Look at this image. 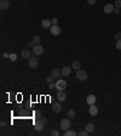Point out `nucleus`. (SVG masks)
I'll return each mask as SVG.
<instances>
[{
  "label": "nucleus",
  "mask_w": 121,
  "mask_h": 136,
  "mask_svg": "<svg viewBox=\"0 0 121 136\" xmlns=\"http://www.w3.org/2000/svg\"><path fill=\"white\" fill-rule=\"evenodd\" d=\"M69 128H70V119L69 118H63V119L60 120V129L67 131Z\"/></svg>",
  "instance_id": "1"
},
{
  "label": "nucleus",
  "mask_w": 121,
  "mask_h": 136,
  "mask_svg": "<svg viewBox=\"0 0 121 136\" xmlns=\"http://www.w3.org/2000/svg\"><path fill=\"white\" fill-rule=\"evenodd\" d=\"M33 54H34L35 56H41V55L44 54V48H42L40 44L34 45V46H33Z\"/></svg>",
  "instance_id": "2"
},
{
  "label": "nucleus",
  "mask_w": 121,
  "mask_h": 136,
  "mask_svg": "<svg viewBox=\"0 0 121 136\" xmlns=\"http://www.w3.org/2000/svg\"><path fill=\"white\" fill-rule=\"evenodd\" d=\"M76 78L80 80V81H86V79H87V73L85 72L84 69H77Z\"/></svg>",
  "instance_id": "3"
},
{
  "label": "nucleus",
  "mask_w": 121,
  "mask_h": 136,
  "mask_svg": "<svg viewBox=\"0 0 121 136\" xmlns=\"http://www.w3.org/2000/svg\"><path fill=\"white\" fill-rule=\"evenodd\" d=\"M67 88V81L63 79H58L56 80V89L57 90H65Z\"/></svg>",
  "instance_id": "4"
},
{
  "label": "nucleus",
  "mask_w": 121,
  "mask_h": 136,
  "mask_svg": "<svg viewBox=\"0 0 121 136\" xmlns=\"http://www.w3.org/2000/svg\"><path fill=\"white\" fill-rule=\"evenodd\" d=\"M28 64H29V67L30 68L35 69V68L39 66V61H38L36 57H30V58H28Z\"/></svg>",
  "instance_id": "5"
},
{
  "label": "nucleus",
  "mask_w": 121,
  "mask_h": 136,
  "mask_svg": "<svg viewBox=\"0 0 121 136\" xmlns=\"http://www.w3.org/2000/svg\"><path fill=\"white\" fill-rule=\"evenodd\" d=\"M50 32L52 35H59L60 34V27L58 24H52L51 28H50Z\"/></svg>",
  "instance_id": "6"
},
{
  "label": "nucleus",
  "mask_w": 121,
  "mask_h": 136,
  "mask_svg": "<svg viewBox=\"0 0 121 136\" xmlns=\"http://www.w3.org/2000/svg\"><path fill=\"white\" fill-rule=\"evenodd\" d=\"M44 125H45V123L41 119H36V122L34 123V129H35L36 131H41L44 129Z\"/></svg>",
  "instance_id": "7"
},
{
  "label": "nucleus",
  "mask_w": 121,
  "mask_h": 136,
  "mask_svg": "<svg viewBox=\"0 0 121 136\" xmlns=\"http://www.w3.org/2000/svg\"><path fill=\"white\" fill-rule=\"evenodd\" d=\"M60 74L63 77H69L72 74V67H69V66H64V67L62 68V71H60Z\"/></svg>",
  "instance_id": "8"
},
{
  "label": "nucleus",
  "mask_w": 121,
  "mask_h": 136,
  "mask_svg": "<svg viewBox=\"0 0 121 136\" xmlns=\"http://www.w3.org/2000/svg\"><path fill=\"white\" fill-rule=\"evenodd\" d=\"M89 113H90V116L96 117L97 114H98V107H96V104H90Z\"/></svg>",
  "instance_id": "9"
},
{
  "label": "nucleus",
  "mask_w": 121,
  "mask_h": 136,
  "mask_svg": "<svg viewBox=\"0 0 121 136\" xmlns=\"http://www.w3.org/2000/svg\"><path fill=\"white\" fill-rule=\"evenodd\" d=\"M57 99H58V101H59V102H62V101H65V99H67V94H65L64 90H58Z\"/></svg>",
  "instance_id": "10"
},
{
  "label": "nucleus",
  "mask_w": 121,
  "mask_h": 136,
  "mask_svg": "<svg viewBox=\"0 0 121 136\" xmlns=\"http://www.w3.org/2000/svg\"><path fill=\"white\" fill-rule=\"evenodd\" d=\"M51 26H52L51 20H42V21H41V27H42V28L50 29V28H51Z\"/></svg>",
  "instance_id": "11"
},
{
  "label": "nucleus",
  "mask_w": 121,
  "mask_h": 136,
  "mask_svg": "<svg viewBox=\"0 0 121 136\" xmlns=\"http://www.w3.org/2000/svg\"><path fill=\"white\" fill-rule=\"evenodd\" d=\"M114 9H115V6L113 4H107L103 9V11H104V13H111V12H114Z\"/></svg>",
  "instance_id": "12"
},
{
  "label": "nucleus",
  "mask_w": 121,
  "mask_h": 136,
  "mask_svg": "<svg viewBox=\"0 0 121 136\" xmlns=\"http://www.w3.org/2000/svg\"><path fill=\"white\" fill-rule=\"evenodd\" d=\"M8 7H10V3H8L7 0H1V1H0V10L5 11V10H7Z\"/></svg>",
  "instance_id": "13"
},
{
  "label": "nucleus",
  "mask_w": 121,
  "mask_h": 136,
  "mask_svg": "<svg viewBox=\"0 0 121 136\" xmlns=\"http://www.w3.org/2000/svg\"><path fill=\"white\" fill-rule=\"evenodd\" d=\"M96 100H97V97L93 94H91V95H89V96L86 97V102L89 104H94L96 103Z\"/></svg>",
  "instance_id": "14"
},
{
  "label": "nucleus",
  "mask_w": 121,
  "mask_h": 136,
  "mask_svg": "<svg viewBox=\"0 0 121 136\" xmlns=\"http://www.w3.org/2000/svg\"><path fill=\"white\" fill-rule=\"evenodd\" d=\"M30 55H32V54H30V51H29L28 49H23V50H22V52H21V56H22V58H25V60H27V58H30Z\"/></svg>",
  "instance_id": "15"
},
{
  "label": "nucleus",
  "mask_w": 121,
  "mask_h": 136,
  "mask_svg": "<svg viewBox=\"0 0 121 136\" xmlns=\"http://www.w3.org/2000/svg\"><path fill=\"white\" fill-rule=\"evenodd\" d=\"M52 111L56 113H59L60 111H62V106H60L59 102H56V103L52 104Z\"/></svg>",
  "instance_id": "16"
},
{
  "label": "nucleus",
  "mask_w": 121,
  "mask_h": 136,
  "mask_svg": "<svg viewBox=\"0 0 121 136\" xmlns=\"http://www.w3.org/2000/svg\"><path fill=\"white\" fill-rule=\"evenodd\" d=\"M94 124H92V123H89V124L86 125V126H85V130H86V131H89L90 134H91V132H94Z\"/></svg>",
  "instance_id": "17"
},
{
  "label": "nucleus",
  "mask_w": 121,
  "mask_h": 136,
  "mask_svg": "<svg viewBox=\"0 0 121 136\" xmlns=\"http://www.w3.org/2000/svg\"><path fill=\"white\" fill-rule=\"evenodd\" d=\"M51 75H52L53 78H59V75H62V74H60V71H59V69H57V68H53L52 72H51Z\"/></svg>",
  "instance_id": "18"
},
{
  "label": "nucleus",
  "mask_w": 121,
  "mask_h": 136,
  "mask_svg": "<svg viewBox=\"0 0 121 136\" xmlns=\"http://www.w3.org/2000/svg\"><path fill=\"white\" fill-rule=\"evenodd\" d=\"M75 114H76V113H75L74 109H69L68 112H67V117H68L69 119H74V118H75Z\"/></svg>",
  "instance_id": "19"
},
{
  "label": "nucleus",
  "mask_w": 121,
  "mask_h": 136,
  "mask_svg": "<svg viewBox=\"0 0 121 136\" xmlns=\"http://www.w3.org/2000/svg\"><path fill=\"white\" fill-rule=\"evenodd\" d=\"M80 67H81V64H80V62L79 61H74L72 63V68H74V69H80Z\"/></svg>",
  "instance_id": "20"
},
{
  "label": "nucleus",
  "mask_w": 121,
  "mask_h": 136,
  "mask_svg": "<svg viewBox=\"0 0 121 136\" xmlns=\"http://www.w3.org/2000/svg\"><path fill=\"white\" fill-rule=\"evenodd\" d=\"M32 43L34 45H38L39 43H40V36H39V35H34V36H33V39H32Z\"/></svg>",
  "instance_id": "21"
},
{
  "label": "nucleus",
  "mask_w": 121,
  "mask_h": 136,
  "mask_svg": "<svg viewBox=\"0 0 121 136\" xmlns=\"http://www.w3.org/2000/svg\"><path fill=\"white\" fill-rule=\"evenodd\" d=\"M64 136H76V132L74 131V130H67V131H64Z\"/></svg>",
  "instance_id": "22"
},
{
  "label": "nucleus",
  "mask_w": 121,
  "mask_h": 136,
  "mask_svg": "<svg viewBox=\"0 0 121 136\" xmlns=\"http://www.w3.org/2000/svg\"><path fill=\"white\" fill-rule=\"evenodd\" d=\"M20 117H28V112L23 109V108H21L20 109Z\"/></svg>",
  "instance_id": "23"
},
{
  "label": "nucleus",
  "mask_w": 121,
  "mask_h": 136,
  "mask_svg": "<svg viewBox=\"0 0 121 136\" xmlns=\"http://www.w3.org/2000/svg\"><path fill=\"white\" fill-rule=\"evenodd\" d=\"M8 60L11 61V62H16L17 61V55L16 54H10V58Z\"/></svg>",
  "instance_id": "24"
},
{
  "label": "nucleus",
  "mask_w": 121,
  "mask_h": 136,
  "mask_svg": "<svg viewBox=\"0 0 121 136\" xmlns=\"http://www.w3.org/2000/svg\"><path fill=\"white\" fill-rule=\"evenodd\" d=\"M53 78L52 75H48V77H46V83H48V84H51V83H53Z\"/></svg>",
  "instance_id": "25"
},
{
  "label": "nucleus",
  "mask_w": 121,
  "mask_h": 136,
  "mask_svg": "<svg viewBox=\"0 0 121 136\" xmlns=\"http://www.w3.org/2000/svg\"><path fill=\"white\" fill-rule=\"evenodd\" d=\"M34 116H35L36 119H40V118H41V112L38 109V111H35V112H34Z\"/></svg>",
  "instance_id": "26"
},
{
  "label": "nucleus",
  "mask_w": 121,
  "mask_h": 136,
  "mask_svg": "<svg viewBox=\"0 0 121 136\" xmlns=\"http://www.w3.org/2000/svg\"><path fill=\"white\" fill-rule=\"evenodd\" d=\"M114 6L117 9L121 7V0H115V3H114Z\"/></svg>",
  "instance_id": "27"
},
{
  "label": "nucleus",
  "mask_w": 121,
  "mask_h": 136,
  "mask_svg": "<svg viewBox=\"0 0 121 136\" xmlns=\"http://www.w3.org/2000/svg\"><path fill=\"white\" fill-rule=\"evenodd\" d=\"M116 49L117 50H121V39H119V40H116Z\"/></svg>",
  "instance_id": "28"
},
{
  "label": "nucleus",
  "mask_w": 121,
  "mask_h": 136,
  "mask_svg": "<svg viewBox=\"0 0 121 136\" xmlns=\"http://www.w3.org/2000/svg\"><path fill=\"white\" fill-rule=\"evenodd\" d=\"M90 132L89 131H86V130H84V131H80L79 132V136H87Z\"/></svg>",
  "instance_id": "29"
},
{
  "label": "nucleus",
  "mask_w": 121,
  "mask_h": 136,
  "mask_svg": "<svg viewBox=\"0 0 121 136\" xmlns=\"http://www.w3.org/2000/svg\"><path fill=\"white\" fill-rule=\"evenodd\" d=\"M59 135V131L58 130H52L51 131V136H58Z\"/></svg>",
  "instance_id": "30"
},
{
  "label": "nucleus",
  "mask_w": 121,
  "mask_h": 136,
  "mask_svg": "<svg viewBox=\"0 0 121 136\" xmlns=\"http://www.w3.org/2000/svg\"><path fill=\"white\" fill-rule=\"evenodd\" d=\"M48 88L53 90V89H56V83H51V84H48Z\"/></svg>",
  "instance_id": "31"
},
{
  "label": "nucleus",
  "mask_w": 121,
  "mask_h": 136,
  "mask_svg": "<svg viewBox=\"0 0 121 136\" xmlns=\"http://www.w3.org/2000/svg\"><path fill=\"white\" fill-rule=\"evenodd\" d=\"M87 3H89L90 5H94L97 3V0H87Z\"/></svg>",
  "instance_id": "32"
},
{
  "label": "nucleus",
  "mask_w": 121,
  "mask_h": 136,
  "mask_svg": "<svg viewBox=\"0 0 121 136\" xmlns=\"http://www.w3.org/2000/svg\"><path fill=\"white\" fill-rule=\"evenodd\" d=\"M114 38H115V39H121V32L120 33H117V34H115V36H114Z\"/></svg>",
  "instance_id": "33"
},
{
  "label": "nucleus",
  "mask_w": 121,
  "mask_h": 136,
  "mask_svg": "<svg viewBox=\"0 0 121 136\" xmlns=\"http://www.w3.org/2000/svg\"><path fill=\"white\" fill-rule=\"evenodd\" d=\"M51 22H52V24H58V20H57V18H52Z\"/></svg>",
  "instance_id": "34"
},
{
  "label": "nucleus",
  "mask_w": 121,
  "mask_h": 136,
  "mask_svg": "<svg viewBox=\"0 0 121 136\" xmlns=\"http://www.w3.org/2000/svg\"><path fill=\"white\" fill-rule=\"evenodd\" d=\"M114 13H120V9L115 7V9H114Z\"/></svg>",
  "instance_id": "35"
},
{
  "label": "nucleus",
  "mask_w": 121,
  "mask_h": 136,
  "mask_svg": "<svg viewBox=\"0 0 121 136\" xmlns=\"http://www.w3.org/2000/svg\"><path fill=\"white\" fill-rule=\"evenodd\" d=\"M3 56H4L5 58H10V54H7V52H5V54L3 55Z\"/></svg>",
  "instance_id": "36"
},
{
  "label": "nucleus",
  "mask_w": 121,
  "mask_h": 136,
  "mask_svg": "<svg viewBox=\"0 0 121 136\" xmlns=\"http://www.w3.org/2000/svg\"><path fill=\"white\" fill-rule=\"evenodd\" d=\"M40 119H41V120H42V122H44L45 124H46V123H47V118H42V117H41Z\"/></svg>",
  "instance_id": "37"
},
{
  "label": "nucleus",
  "mask_w": 121,
  "mask_h": 136,
  "mask_svg": "<svg viewBox=\"0 0 121 136\" xmlns=\"http://www.w3.org/2000/svg\"><path fill=\"white\" fill-rule=\"evenodd\" d=\"M0 125H1V128H5V125H6V124H5L4 122H1V123H0Z\"/></svg>",
  "instance_id": "38"
}]
</instances>
